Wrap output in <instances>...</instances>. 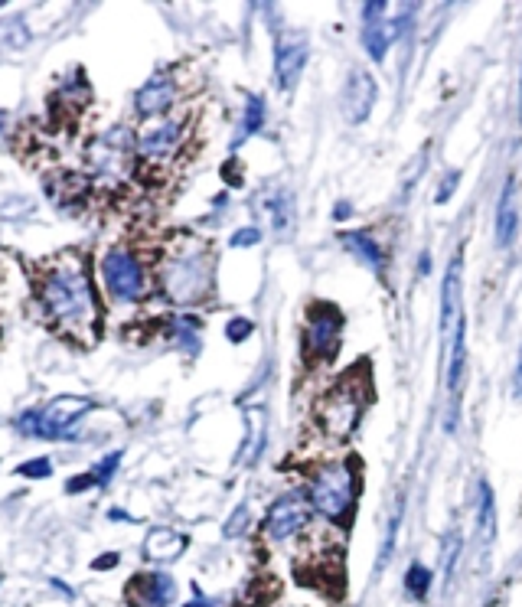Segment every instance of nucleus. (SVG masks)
<instances>
[{
  "mask_svg": "<svg viewBox=\"0 0 522 607\" xmlns=\"http://www.w3.org/2000/svg\"><path fill=\"white\" fill-rule=\"evenodd\" d=\"M33 291H36V307L43 311V320L59 337H66L79 346H92L98 340L102 311H98L89 262H85L82 252L66 249L36 265Z\"/></svg>",
  "mask_w": 522,
  "mask_h": 607,
  "instance_id": "1",
  "label": "nucleus"
},
{
  "mask_svg": "<svg viewBox=\"0 0 522 607\" xmlns=\"http://www.w3.org/2000/svg\"><path fill=\"white\" fill-rule=\"evenodd\" d=\"M157 284L170 304L196 307L216 288V252L200 235L180 232L164 245L157 262Z\"/></svg>",
  "mask_w": 522,
  "mask_h": 607,
  "instance_id": "2",
  "label": "nucleus"
},
{
  "mask_svg": "<svg viewBox=\"0 0 522 607\" xmlns=\"http://www.w3.org/2000/svg\"><path fill=\"white\" fill-rule=\"evenodd\" d=\"M85 170H89V180L105 183V187L128 183L138 170V134L124 125L95 134L85 144Z\"/></svg>",
  "mask_w": 522,
  "mask_h": 607,
  "instance_id": "3",
  "label": "nucleus"
},
{
  "mask_svg": "<svg viewBox=\"0 0 522 607\" xmlns=\"http://www.w3.org/2000/svg\"><path fill=\"white\" fill-rule=\"evenodd\" d=\"M186 134H190V115H164L138 131V164L144 170H167L183 154Z\"/></svg>",
  "mask_w": 522,
  "mask_h": 607,
  "instance_id": "4",
  "label": "nucleus"
},
{
  "mask_svg": "<svg viewBox=\"0 0 522 607\" xmlns=\"http://www.w3.org/2000/svg\"><path fill=\"white\" fill-rule=\"evenodd\" d=\"M310 506L327 516L330 523H343L356 503V474L350 464H323L314 477H310L307 490Z\"/></svg>",
  "mask_w": 522,
  "mask_h": 607,
  "instance_id": "5",
  "label": "nucleus"
},
{
  "mask_svg": "<svg viewBox=\"0 0 522 607\" xmlns=\"http://www.w3.org/2000/svg\"><path fill=\"white\" fill-rule=\"evenodd\" d=\"M363 408H366V389L359 386L353 376L340 379L317 405L323 435L333 441H346L356 431L359 418H363Z\"/></svg>",
  "mask_w": 522,
  "mask_h": 607,
  "instance_id": "6",
  "label": "nucleus"
},
{
  "mask_svg": "<svg viewBox=\"0 0 522 607\" xmlns=\"http://www.w3.org/2000/svg\"><path fill=\"white\" fill-rule=\"evenodd\" d=\"M92 408L95 402L82 399V395H59V399H53L46 408L23 412L17 418V428L33 438H72V428H76Z\"/></svg>",
  "mask_w": 522,
  "mask_h": 607,
  "instance_id": "7",
  "label": "nucleus"
},
{
  "mask_svg": "<svg viewBox=\"0 0 522 607\" xmlns=\"http://www.w3.org/2000/svg\"><path fill=\"white\" fill-rule=\"evenodd\" d=\"M102 281H105L108 297L118 304H138L147 297V291H151L144 262L131 249H124V245H115V249L105 252Z\"/></svg>",
  "mask_w": 522,
  "mask_h": 607,
  "instance_id": "8",
  "label": "nucleus"
},
{
  "mask_svg": "<svg viewBox=\"0 0 522 607\" xmlns=\"http://www.w3.org/2000/svg\"><path fill=\"white\" fill-rule=\"evenodd\" d=\"M340 333H343V317L337 307L317 304L314 311L307 314V327H304L307 359H330L340 346Z\"/></svg>",
  "mask_w": 522,
  "mask_h": 607,
  "instance_id": "9",
  "label": "nucleus"
},
{
  "mask_svg": "<svg viewBox=\"0 0 522 607\" xmlns=\"http://www.w3.org/2000/svg\"><path fill=\"white\" fill-rule=\"evenodd\" d=\"M310 513H314V506H310V500L304 497V493H284L281 500L271 503V510L265 516L268 536L275 539V542L294 539L297 532H301L310 523Z\"/></svg>",
  "mask_w": 522,
  "mask_h": 607,
  "instance_id": "10",
  "label": "nucleus"
},
{
  "mask_svg": "<svg viewBox=\"0 0 522 607\" xmlns=\"http://www.w3.org/2000/svg\"><path fill=\"white\" fill-rule=\"evenodd\" d=\"M173 105H177V82H173L170 72H154L138 89V95H134V115L141 121L164 118L170 115Z\"/></svg>",
  "mask_w": 522,
  "mask_h": 607,
  "instance_id": "11",
  "label": "nucleus"
},
{
  "mask_svg": "<svg viewBox=\"0 0 522 607\" xmlns=\"http://www.w3.org/2000/svg\"><path fill=\"white\" fill-rule=\"evenodd\" d=\"M307 36L304 33H281L275 43V82L278 89H294L307 66Z\"/></svg>",
  "mask_w": 522,
  "mask_h": 607,
  "instance_id": "12",
  "label": "nucleus"
},
{
  "mask_svg": "<svg viewBox=\"0 0 522 607\" xmlns=\"http://www.w3.org/2000/svg\"><path fill=\"white\" fill-rule=\"evenodd\" d=\"M385 14H389V7L385 4H366L363 7V46L376 63H382L392 40L402 30V20H385Z\"/></svg>",
  "mask_w": 522,
  "mask_h": 607,
  "instance_id": "13",
  "label": "nucleus"
},
{
  "mask_svg": "<svg viewBox=\"0 0 522 607\" xmlns=\"http://www.w3.org/2000/svg\"><path fill=\"white\" fill-rule=\"evenodd\" d=\"M128 601L131 607H173V601H177V581L167 572L138 575L128 581Z\"/></svg>",
  "mask_w": 522,
  "mask_h": 607,
  "instance_id": "14",
  "label": "nucleus"
},
{
  "mask_svg": "<svg viewBox=\"0 0 522 607\" xmlns=\"http://www.w3.org/2000/svg\"><path fill=\"white\" fill-rule=\"evenodd\" d=\"M372 105H376V79L369 72L356 69L350 72V79L343 85V115L350 125H363L369 118Z\"/></svg>",
  "mask_w": 522,
  "mask_h": 607,
  "instance_id": "15",
  "label": "nucleus"
},
{
  "mask_svg": "<svg viewBox=\"0 0 522 607\" xmlns=\"http://www.w3.org/2000/svg\"><path fill=\"white\" fill-rule=\"evenodd\" d=\"M190 539L183 532L170 529V526H157L144 536V559L147 562H157V565H167V562H177L180 555L186 552Z\"/></svg>",
  "mask_w": 522,
  "mask_h": 607,
  "instance_id": "16",
  "label": "nucleus"
},
{
  "mask_svg": "<svg viewBox=\"0 0 522 607\" xmlns=\"http://www.w3.org/2000/svg\"><path fill=\"white\" fill-rule=\"evenodd\" d=\"M258 213L268 219L271 232L288 235L294 226V200L288 190H265L258 196Z\"/></svg>",
  "mask_w": 522,
  "mask_h": 607,
  "instance_id": "17",
  "label": "nucleus"
},
{
  "mask_svg": "<svg viewBox=\"0 0 522 607\" xmlns=\"http://www.w3.org/2000/svg\"><path fill=\"white\" fill-rule=\"evenodd\" d=\"M46 190L53 196V203L62 209H72V206H82L85 196H89V173H59V177L46 180Z\"/></svg>",
  "mask_w": 522,
  "mask_h": 607,
  "instance_id": "18",
  "label": "nucleus"
},
{
  "mask_svg": "<svg viewBox=\"0 0 522 607\" xmlns=\"http://www.w3.org/2000/svg\"><path fill=\"white\" fill-rule=\"evenodd\" d=\"M516 222H519V206H516V180L509 177L506 187L500 193V209H496V242L509 245L516 235Z\"/></svg>",
  "mask_w": 522,
  "mask_h": 607,
  "instance_id": "19",
  "label": "nucleus"
},
{
  "mask_svg": "<svg viewBox=\"0 0 522 607\" xmlns=\"http://www.w3.org/2000/svg\"><path fill=\"white\" fill-rule=\"evenodd\" d=\"M53 102H56L59 108H69L72 118H79L82 111L89 108V82H85L82 72H72V76L62 79V85H59V92H56Z\"/></svg>",
  "mask_w": 522,
  "mask_h": 607,
  "instance_id": "20",
  "label": "nucleus"
},
{
  "mask_svg": "<svg viewBox=\"0 0 522 607\" xmlns=\"http://www.w3.org/2000/svg\"><path fill=\"white\" fill-rule=\"evenodd\" d=\"M118 464H121V451H115V454H108V457H102L89 474H82V477H72L69 480V493H79V490H89V487H105V483L115 477V470H118Z\"/></svg>",
  "mask_w": 522,
  "mask_h": 607,
  "instance_id": "21",
  "label": "nucleus"
},
{
  "mask_svg": "<svg viewBox=\"0 0 522 607\" xmlns=\"http://www.w3.org/2000/svg\"><path fill=\"white\" fill-rule=\"evenodd\" d=\"M343 245L350 249L359 262L363 265H369L372 271H382V249H379V242L372 239L369 232H343Z\"/></svg>",
  "mask_w": 522,
  "mask_h": 607,
  "instance_id": "22",
  "label": "nucleus"
},
{
  "mask_svg": "<svg viewBox=\"0 0 522 607\" xmlns=\"http://www.w3.org/2000/svg\"><path fill=\"white\" fill-rule=\"evenodd\" d=\"M30 43V30L20 17L0 20V53H20Z\"/></svg>",
  "mask_w": 522,
  "mask_h": 607,
  "instance_id": "23",
  "label": "nucleus"
},
{
  "mask_svg": "<svg viewBox=\"0 0 522 607\" xmlns=\"http://www.w3.org/2000/svg\"><path fill=\"white\" fill-rule=\"evenodd\" d=\"M261 125H265V102H261L258 95H252V98L245 102V115H242V125H239V134H235L232 147H239L242 141L252 138V134H258Z\"/></svg>",
  "mask_w": 522,
  "mask_h": 607,
  "instance_id": "24",
  "label": "nucleus"
},
{
  "mask_svg": "<svg viewBox=\"0 0 522 607\" xmlns=\"http://www.w3.org/2000/svg\"><path fill=\"white\" fill-rule=\"evenodd\" d=\"M170 337L183 353H190V356L200 353V324H196V320L177 317V320H173V327H170Z\"/></svg>",
  "mask_w": 522,
  "mask_h": 607,
  "instance_id": "25",
  "label": "nucleus"
},
{
  "mask_svg": "<svg viewBox=\"0 0 522 607\" xmlns=\"http://www.w3.org/2000/svg\"><path fill=\"white\" fill-rule=\"evenodd\" d=\"M261 438H265V412L252 408L248 412V451L242 454V461H255L261 451Z\"/></svg>",
  "mask_w": 522,
  "mask_h": 607,
  "instance_id": "26",
  "label": "nucleus"
},
{
  "mask_svg": "<svg viewBox=\"0 0 522 607\" xmlns=\"http://www.w3.org/2000/svg\"><path fill=\"white\" fill-rule=\"evenodd\" d=\"M405 585H408V591L415 594V598H425L428 588H431V572L425 565H412V568H408V575H405Z\"/></svg>",
  "mask_w": 522,
  "mask_h": 607,
  "instance_id": "27",
  "label": "nucleus"
},
{
  "mask_svg": "<svg viewBox=\"0 0 522 607\" xmlns=\"http://www.w3.org/2000/svg\"><path fill=\"white\" fill-rule=\"evenodd\" d=\"M457 552H461V536H457V532H451V536L444 539V575H447V578L454 575Z\"/></svg>",
  "mask_w": 522,
  "mask_h": 607,
  "instance_id": "28",
  "label": "nucleus"
},
{
  "mask_svg": "<svg viewBox=\"0 0 522 607\" xmlns=\"http://www.w3.org/2000/svg\"><path fill=\"white\" fill-rule=\"evenodd\" d=\"M20 477H49L53 474V464H49V457H36V461H27L17 467Z\"/></svg>",
  "mask_w": 522,
  "mask_h": 607,
  "instance_id": "29",
  "label": "nucleus"
},
{
  "mask_svg": "<svg viewBox=\"0 0 522 607\" xmlns=\"http://www.w3.org/2000/svg\"><path fill=\"white\" fill-rule=\"evenodd\" d=\"M252 330H255V324H252V320H242V317H235V320H229V327H226V337H229L232 343H242V340H248V337H252Z\"/></svg>",
  "mask_w": 522,
  "mask_h": 607,
  "instance_id": "30",
  "label": "nucleus"
},
{
  "mask_svg": "<svg viewBox=\"0 0 522 607\" xmlns=\"http://www.w3.org/2000/svg\"><path fill=\"white\" fill-rule=\"evenodd\" d=\"M245 529H248V506L242 503L239 510H235V513L229 516V523H226V539H235V536H242Z\"/></svg>",
  "mask_w": 522,
  "mask_h": 607,
  "instance_id": "31",
  "label": "nucleus"
},
{
  "mask_svg": "<svg viewBox=\"0 0 522 607\" xmlns=\"http://www.w3.org/2000/svg\"><path fill=\"white\" fill-rule=\"evenodd\" d=\"M261 242V229H239V232H235L232 235V245H235V249H248V245H258Z\"/></svg>",
  "mask_w": 522,
  "mask_h": 607,
  "instance_id": "32",
  "label": "nucleus"
},
{
  "mask_svg": "<svg viewBox=\"0 0 522 607\" xmlns=\"http://www.w3.org/2000/svg\"><path fill=\"white\" fill-rule=\"evenodd\" d=\"M457 180H461V177H457V173H447L444 183H441V190H438V196H434V200H438V203H447V200H451V193H454V187H457Z\"/></svg>",
  "mask_w": 522,
  "mask_h": 607,
  "instance_id": "33",
  "label": "nucleus"
},
{
  "mask_svg": "<svg viewBox=\"0 0 522 607\" xmlns=\"http://www.w3.org/2000/svg\"><path fill=\"white\" fill-rule=\"evenodd\" d=\"M513 392H516V399H522V350H519V359H516V373H513Z\"/></svg>",
  "mask_w": 522,
  "mask_h": 607,
  "instance_id": "34",
  "label": "nucleus"
},
{
  "mask_svg": "<svg viewBox=\"0 0 522 607\" xmlns=\"http://www.w3.org/2000/svg\"><path fill=\"white\" fill-rule=\"evenodd\" d=\"M105 565H118V555L111 552V555H102V559L95 562V568H105Z\"/></svg>",
  "mask_w": 522,
  "mask_h": 607,
  "instance_id": "35",
  "label": "nucleus"
},
{
  "mask_svg": "<svg viewBox=\"0 0 522 607\" xmlns=\"http://www.w3.org/2000/svg\"><path fill=\"white\" fill-rule=\"evenodd\" d=\"M4 128H7V115L0 111V131H4Z\"/></svg>",
  "mask_w": 522,
  "mask_h": 607,
  "instance_id": "36",
  "label": "nucleus"
}]
</instances>
